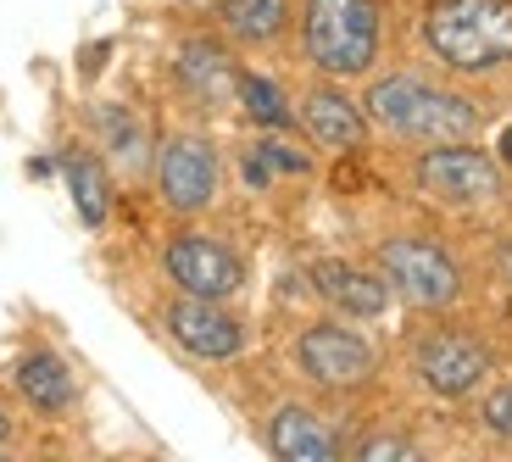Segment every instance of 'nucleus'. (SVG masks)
<instances>
[{
	"mask_svg": "<svg viewBox=\"0 0 512 462\" xmlns=\"http://www.w3.org/2000/svg\"><path fill=\"white\" fill-rule=\"evenodd\" d=\"M234 106H240L245 117H251L262 134H284V129H295V101L284 95V84L279 78H268V73H256V67H240V90H234Z\"/></svg>",
	"mask_w": 512,
	"mask_h": 462,
	"instance_id": "obj_19",
	"label": "nucleus"
},
{
	"mask_svg": "<svg viewBox=\"0 0 512 462\" xmlns=\"http://www.w3.org/2000/svg\"><path fill=\"white\" fill-rule=\"evenodd\" d=\"M173 78H179L184 101H195L201 112H229L240 90V62L223 34H190L173 51Z\"/></svg>",
	"mask_w": 512,
	"mask_h": 462,
	"instance_id": "obj_12",
	"label": "nucleus"
},
{
	"mask_svg": "<svg viewBox=\"0 0 512 462\" xmlns=\"http://www.w3.org/2000/svg\"><path fill=\"white\" fill-rule=\"evenodd\" d=\"M262 446L279 462H334V457H346L351 440L340 435L334 418H323L307 401H279V407L262 418Z\"/></svg>",
	"mask_w": 512,
	"mask_h": 462,
	"instance_id": "obj_13",
	"label": "nucleus"
},
{
	"mask_svg": "<svg viewBox=\"0 0 512 462\" xmlns=\"http://www.w3.org/2000/svg\"><path fill=\"white\" fill-rule=\"evenodd\" d=\"M12 435H17V418L6 407H0V446H12Z\"/></svg>",
	"mask_w": 512,
	"mask_h": 462,
	"instance_id": "obj_24",
	"label": "nucleus"
},
{
	"mask_svg": "<svg viewBox=\"0 0 512 462\" xmlns=\"http://www.w3.org/2000/svg\"><path fill=\"white\" fill-rule=\"evenodd\" d=\"M407 179L418 195H429L435 206H451V212H479V206H496L507 195V167L479 140L418 145V156L407 162Z\"/></svg>",
	"mask_w": 512,
	"mask_h": 462,
	"instance_id": "obj_5",
	"label": "nucleus"
},
{
	"mask_svg": "<svg viewBox=\"0 0 512 462\" xmlns=\"http://www.w3.org/2000/svg\"><path fill=\"white\" fill-rule=\"evenodd\" d=\"M479 429H485L490 440H507L512 446V379L485 390V401H479Z\"/></svg>",
	"mask_w": 512,
	"mask_h": 462,
	"instance_id": "obj_21",
	"label": "nucleus"
},
{
	"mask_svg": "<svg viewBox=\"0 0 512 462\" xmlns=\"http://www.w3.org/2000/svg\"><path fill=\"white\" fill-rule=\"evenodd\" d=\"M496 162H501V167H507V173H512V123H507V129L496 134Z\"/></svg>",
	"mask_w": 512,
	"mask_h": 462,
	"instance_id": "obj_22",
	"label": "nucleus"
},
{
	"mask_svg": "<svg viewBox=\"0 0 512 462\" xmlns=\"http://www.w3.org/2000/svg\"><path fill=\"white\" fill-rule=\"evenodd\" d=\"M373 268L384 273L390 296H401L412 312H451L462 296H468V273L462 262L451 257V245L435 240V234H418V229H396L373 245Z\"/></svg>",
	"mask_w": 512,
	"mask_h": 462,
	"instance_id": "obj_4",
	"label": "nucleus"
},
{
	"mask_svg": "<svg viewBox=\"0 0 512 462\" xmlns=\"http://www.w3.org/2000/svg\"><path fill=\"white\" fill-rule=\"evenodd\" d=\"M346 451L357 462H412L418 457V440L412 435H362V440H351Z\"/></svg>",
	"mask_w": 512,
	"mask_h": 462,
	"instance_id": "obj_20",
	"label": "nucleus"
},
{
	"mask_svg": "<svg viewBox=\"0 0 512 462\" xmlns=\"http://www.w3.org/2000/svg\"><path fill=\"white\" fill-rule=\"evenodd\" d=\"M218 23L240 51H273L295 28V0H218Z\"/></svg>",
	"mask_w": 512,
	"mask_h": 462,
	"instance_id": "obj_17",
	"label": "nucleus"
},
{
	"mask_svg": "<svg viewBox=\"0 0 512 462\" xmlns=\"http://www.w3.org/2000/svg\"><path fill=\"white\" fill-rule=\"evenodd\" d=\"M90 129H95V151L106 156V167H117L123 179H145L156 162V145H151V129L140 117L117 101H101L90 112Z\"/></svg>",
	"mask_w": 512,
	"mask_h": 462,
	"instance_id": "obj_16",
	"label": "nucleus"
},
{
	"mask_svg": "<svg viewBox=\"0 0 512 462\" xmlns=\"http://www.w3.org/2000/svg\"><path fill=\"white\" fill-rule=\"evenodd\" d=\"M496 279L512 290V245H501V251H496Z\"/></svg>",
	"mask_w": 512,
	"mask_h": 462,
	"instance_id": "obj_23",
	"label": "nucleus"
},
{
	"mask_svg": "<svg viewBox=\"0 0 512 462\" xmlns=\"http://www.w3.org/2000/svg\"><path fill=\"white\" fill-rule=\"evenodd\" d=\"M290 362L312 390H329V396H357L379 379V346L340 312L301 323L290 340Z\"/></svg>",
	"mask_w": 512,
	"mask_h": 462,
	"instance_id": "obj_6",
	"label": "nucleus"
},
{
	"mask_svg": "<svg viewBox=\"0 0 512 462\" xmlns=\"http://www.w3.org/2000/svg\"><path fill=\"white\" fill-rule=\"evenodd\" d=\"M151 179H156V201H162L173 218H201V212L218 206L223 156L201 129H173L156 145Z\"/></svg>",
	"mask_w": 512,
	"mask_h": 462,
	"instance_id": "obj_8",
	"label": "nucleus"
},
{
	"mask_svg": "<svg viewBox=\"0 0 512 462\" xmlns=\"http://www.w3.org/2000/svg\"><path fill=\"white\" fill-rule=\"evenodd\" d=\"M312 290H318V301L329 312H340V318L351 323H373L390 312V284H384L379 268H362V262H346V257H318L307 268Z\"/></svg>",
	"mask_w": 512,
	"mask_h": 462,
	"instance_id": "obj_14",
	"label": "nucleus"
},
{
	"mask_svg": "<svg viewBox=\"0 0 512 462\" xmlns=\"http://www.w3.org/2000/svg\"><path fill=\"white\" fill-rule=\"evenodd\" d=\"M295 129L307 134L318 151H368L373 140V123L362 112L357 95L340 90V78H318L301 90L295 101Z\"/></svg>",
	"mask_w": 512,
	"mask_h": 462,
	"instance_id": "obj_11",
	"label": "nucleus"
},
{
	"mask_svg": "<svg viewBox=\"0 0 512 462\" xmlns=\"http://www.w3.org/2000/svg\"><path fill=\"white\" fill-rule=\"evenodd\" d=\"M162 329L167 340L195 362H234L245 351V318L229 307V301H206V296H179L162 307Z\"/></svg>",
	"mask_w": 512,
	"mask_h": 462,
	"instance_id": "obj_10",
	"label": "nucleus"
},
{
	"mask_svg": "<svg viewBox=\"0 0 512 462\" xmlns=\"http://www.w3.org/2000/svg\"><path fill=\"white\" fill-rule=\"evenodd\" d=\"M362 112L368 123L396 145H446V140H479L485 129V106L474 95L451 90L429 73H368V90H362Z\"/></svg>",
	"mask_w": 512,
	"mask_h": 462,
	"instance_id": "obj_1",
	"label": "nucleus"
},
{
	"mask_svg": "<svg viewBox=\"0 0 512 462\" xmlns=\"http://www.w3.org/2000/svg\"><path fill=\"white\" fill-rule=\"evenodd\" d=\"M62 179H67V190H73L78 218L90 223V229H101V223L112 218V167H106V156L90 151V145H67Z\"/></svg>",
	"mask_w": 512,
	"mask_h": 462,
	"instance_id": "obj_18",
	"label": "nucleus"
},
{
	"mask_svg": "<svg viewBox=\"0 0 512 462\" xmlns=\"http://www.w3.org/2000/svg\"><path fill=\"white\" fill-rule=\"evenodd\" d=\"M12 385H17V396L28 401V412H39V418H67V412L78 407V373L67 368V357L51 346H34V351L17 357Z\"/></svg>",
	"mask_w": 512,
	"mask_h": 462,
	"instance_id": "obj_15",
	"label": "nucleus"
},
{
	"mask_svg": "<svg viewBox=\"0 0 512 462\" xmlns=\"http://www.w3.org/2000/svg\"><path fill=\"white\" fill-rule=\"evenodd\" d=\"M407 368L435 401H468L490 385L496 351L468 323H429L407 340Z\"/></svg>",
	"mask_w": 512,
	"mask_h": 462,
	"instance_id": "obj_7",
	"label": "nucleus"
},
{
	"mask_svg": "<svg viewBox=\"0 0 512 462\" xmlns=\"http://www.w3.org/2000/svg\"><path fill=\"white\" fill-rule=\"evenodd\" d=\"M418 39L451 78H496L512 67V0H423Z\"/></svg>",
	"mask_w": 512,
	"mask_h": 462,
	"instance_id": "obj_2",
	"label": "nucleus"
},
{
	"mask_svg": "<svg viewBox=\"0 0 512 462\" xmlns=\"http://www.w3.org/2000/svg\"><path fill=\"white\" fill-rule=\"evenodd\" d=\"M162 273L179 296L234 301L245 290V257L206 229H173L162 240Z\"/></svg>",
	"mask_w": 512,
	"mask_h": 462,
	"instance_id": "obj_9",
	"label": "nucleus"
},
{
	"mask_svg": "<svg viewBox=\"0 0 512 462\" xmlns=\"http://www.w3.org/2000/svg\"><path fill=\"white\" fill-rule=\"evenodd\" d=\"M0 451H6V446H0Z\"/></svg>",
	"mask_w": 512,
	"mask_h": 462,
	"instance_id": "obj_25",
	"label": "nucleus"
},
{
	"mask_svg": "<svg viewBox=\"0 0 512 462\" xmlns=\"http://www.w3.org/2000/svg\"><path fill=\"white\" fill-rule=\"evenodd\" d=\"M301 56L318 78H368L384 56V6L379 0H301L295 6Z\"/></svg>",
	"mask_w": 512,
	"mask_h": 462,
	"instance_id": "obj_3",
	"label": "nucleus"
}]
</instances>
